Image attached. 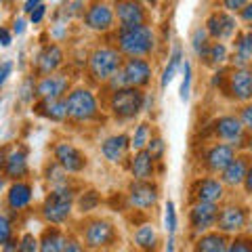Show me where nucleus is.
Listing matches in <instances>:
<instances>
[{
	"label": "nucleus",
	"mask_w": 252,
	"mask_h": 252,
	"mask_svg": "<svg viewBox=\"0 0 252 252\" xmlns=\"http://www.w3.org/2000/svg\"><path fill=\"white\" fill-rule=\"evenodd\" d=\"M118 51L126 57H147L156 46V34L149 23L135 28H118L116 32Z\"/></svg>",
	"instance_id": "obj_1"
},
{
	"label": "nucleus",
	"mask_w": 252,
	"mask_h": 252,
	"mask_svg": "<svg viewBox=\"0 0 252 252\" xmlns=\"http://www.w3.org/2000/svg\"><path fill=\"white\" fill-rule=\"evenodd\" d=\"M145 93L135 86H124V89L112 91L109 94V112L118 120H132L135 116L143 112Z\"/></svg>",
	"instance_id": "obj_2"
},
{
	"label": "nucleus",
	"mask_w": 252,
	"mask_h": 252,
	"mask_svg": "<svg viewBox=\"0 0 252 252\" xmlns=\"http://www.w3.org/2000/svg\"><path fill=\"white\" fill-rule=\"evenodd\" d=\"M122 67V55L112 46H99L89 57V74L94 82L103 84Z\"/></svg>",
	"instance_id": "obj_3"
},
{
	"label": "nucleus",
	"mask_w": 252,
	"mask_h": 252,
	"mask_svg": "<svg viewBox=\"0 0 252 252\" xmlns=\"http://www.w3.org/2000/svg\"><path fill=\"white\" fill-rule=\"evenodd\" d=\"M72 206H74V189L72 187H59L44 198L42 204V217L46 223L53 225H61L65 223L72 215Z\"/></svg>",
	"instance_id": "obj_4"
},
{
	"label": "nucleus",
	"mask_w": 252,
	"mask_h": 252,
	"mask_svg": "<svg viewBox=\"0 0 252 252\" xmlns=\"http://www.w3.org/2000/svg\"><path fill=\"white\" fill-rule=\"evenodd\" d=\"M67 118L74 122H91L99 116L97 97L89 89H74L65 97Z\"/></svg>",
	"instance_id": "obj_5"
},
{
	"label": "nucleus",
	"mask_w": 252,
	"mask_h": 252,
	"mask_svg": "<svg viewBox=\"0 0 252 252\" xmlns=\"http://www.w3.org/2000/svg\"><path fill=\"white\" fill-rule=\"evenodd\" d=\"M53 154H55V162H57L67 175H78V172H82L86 168V164H89V158H86L82 149H78L76 145L67 143V141H61V143L55 145Z\"/></svg>",
	"instance_id": "obj_6"
},
{
	"label": "nucleus",
	"mask_w": 252,
	"mask_h": 252,
	"mask_svg": "<svg viewBox=\"0 0 252 252\" xmlns=\"http://www.w3.org/2000/svg\"><path fill=\"white\" fill-rule=\"evenodd\" d=\"M114 15L120 26L118 28H135L147 23V9L139 0H118L114 2Z\"/></svg>",
	"instance_id": "obj_7"
},
{
	"label": "nucleus",
	"mask_w": 252,
	"mask_h": 252,
	"mask_svg": "<svg viewBox=\"0 0 252 252\" xmlns=\"http://www.w3.org/2000/svg\"><path fill=\"white\" fill-rule=\"evenodd\" d=\"M114 23H116V15H114V6L109 2L97 0L84 11V26L93 32L103 34V32L114 30Z\"/></svg>",
	"instance_id": "obj_8"
},
{
	"label": "nucleus",
	"mask_w": 252,
	"mask_h": 252,
	"mask_svg": "<svg viewBox=\"0 0 252 252\" xmlns=\"http://www.w3.org/2000/svg\"><path fill=\"white\" fill-rule=\"evenodd\" d=\"M204 30L208 32L210 38H215V40H227V38H233L235 34H238V21H235V17L231 13L227 11H212L208 15L206 19V26H204Z\"/></svg>",
	"instance_id": "obj_9"
},
{
	"label": "nucleus",
	"mask_w": 252,
	"mask_h": 252,
	"mask_svg": "<svg viewBox=\"0 0 252 252\" xmlns=\"http://www.w3.org/2000/svg\"><path fill=\"white\" fill-rule=\"evenodd\" d=\"M215 135L220 141H225V143H229L233 147H242L248 141L246 126H244L240 118H235V116H220L215 122Z\"/></svg>",
	"instance_id": "obj_10"
},
{
	"label": "nucleus",
	"mask_w": 252,
	"mask_h": 252,
	"mask_svg": "<svg viewBox=\"0 0 252 252\" xmlns=\"http://www.w3.org/2000/svg\"><path fill=\"white\" fill-rule=\"evenodd\" d=\"M116 240V229L114 225L105 219H93L84 227V244L89 248H103L114 244Z\"/></svg>",
	"instance_id": "obj_11"
},
{
	"label": "nucleus",
	"mask_w": 252,
	"mask_h": 252,
	"mask_svg": "<svg viewBox=\"0 0 252 252\" xmlns=\"http://www.w3.org/2000/svg\"><path fill=\"white\" fill-rule=\"evenodd\" d=\"M122 74L126 86H135V89H143L152 82V65L143 57H128L122 63Z\"/></svg>",
	"instance_id": "obj_12"
},
{
	"label": "nucleus",
	"mask_w": 252,
	"mask_h": 252,
	"mask_svg": "<svg viewBox=\"0 0 252 252\" xmlns=\"http://www.w3.org/2000/svg\"><path fill=\"white\" fill-rule=\"evenodd\" d=\"M227 93L235 101H250L252 99V67H233L227 74Z\"/></svg>",
	"instance_id": "obj_13"
},
{
	"label": "nucleus",
	"mask_w": 252,
	"mask_h": 252,
	"mask_svg": "<svg viewBox=\"0 0 252 252\" xmlns=\"http://www.w3.org/2000/svg\"><path fill=\"white\" fill-rule=\"evenodd\" d=\"M158 198H160V189L152 181H132L128 185V202L130 206H135L139 210H147L156 206Z\"/></svg>",
	"instance_id": "obj_14"
},
{
	"label": "nucleus",
	"mask_w": 252,
	"mask_h": 252,
	"mask_svg": "<svg viewBox=\"0 0 252 252\" xmlns=\"http://www.w3.org/2000/svg\"><path fill=\"white\" fill-rule=\"evenodd\" d=\"M248 223V210L244 206H238V204H229V206L220 208L219 217H217V225L220 233H238L242 231Z\"/></svg>",
	"instance_id": "obj_15"
},
{
	"label": "nucleus",
	"mask_w": 252,
	"mask_h": 252,
	"mask_svg": "<svg viewBox=\"0 0 252 252\" xmlns=\"http://www.w3.org/2000/svg\"><path fill=\"white\" fill-rule=\"evenodd\" d=\"M219 206L208 202H195L191 210H189V225L195 233H206L208 229L217 225Z\"/></svg>",
	"instance_id": "obj_16"
},
{
	"label": "nucleus",
	"mask_w": 252,
	"mask_h": 252,
	"mask_svg": "<svg viewBox=\"0 0 252 252\" xmlns=\"http://www.w3.org/2000/svg\"><path fill=\"white\" fill-rule=\"evenodd\" d=\"M67 89H69V78L55 72L49 76H42L36 82V97L38 99H61V97H65Z\"/></svg>",
	"instance_id": "obj_17"
},
{
	"label": "nucleus",
	"mask_w": 252,
	"mask_h": 252,
	"mask_svg": "<svg viewBox=\"0 0 252 252\" xmlns=\"http://www.w3.org/2000/svg\"><path fill=\"white\" fill-rule=\"evenodd\" d=\"M238 156L235 154V147L229 145V143H215L206 149V154H204V164H206V168L210 172H223L227 166L231 164V160Z\"/></svg>",
	"instance_id": "obj_18"
},
{
	"label": "nucleus",
	"mask_w": 252,
	"mask_h": 252,
	"mask_svg": "<svg viewBox=\"0 0 252 252\" xmlns=\"http://www.w3.org/2000/svg\"><path fill=\"white\" fill-rule=\"evenodd\" d=\"M225 195V185L220 183L219 179L215 177H206L195 181L193 185V198L195 202H208V204H217L223 200Z\"/></svg>",
	"instance_id": "obj_19"
},
{
	"label": "nucleus",
	"mask_w": 252,
	"mask_h": 252,
	"mask_svg": "<svg viewBox=\"0 0 252 252\" xmlns=\"http://www.w3.org/2000/svg\"><path fill=\"white\" fill-rule=\"evenodd\" d=\"M63 63V51L59 44H46L42 46V51L36 57V69L40 76H49L55 74Z\"/></svg>",
	"instance_id": "obj_20"
},
{
	"label": "nucleus",
	"mask_w": 252,
	"mask_h": 252,
	"mask_svg": "<svg viewBox=\"0 0 252 252\" xmlns=\"http://www.w3.org/2000/svg\"><path fill=\"white\" fill-rule=\"evenodd\" d=\"M128 149H130V139L126 135H112L101 143V154L112 164H120L126 158V154H128Z\"/></svg>",
	"instance_id": "obj_21"
},
{
	"label": "nucleus",
	"mask_w": 252,
	"mask_h": 252,
	"mask_svg": "<svg viewBox=\"0 0 252 252\" xmlns=\"http://www.w3.org/2000/svg\"><path fill=\"white\" fill-rule=\"evenodd\" d=\"M248 166H250L248 156H235L229 166L220 172V183L227 185V187H238V185H242L244 179H246Z\"/></svg>",
	"instance_id": "obj_22"
},
{
	"label": "nucleus",
	"mask_w": 252,
	"mask_h": 252,
	"mask_svg": "<svg viewBox=\"0 0 252 252\" xmlns=\"http://www.w3.org/2000/svg\"><path fill=\"white\" fill-rule=\"evenodd\" d=\"M34 112L38 116L46 118V120H53V122L67 120V103H65V97H61V99H40L34 105Z\"/></svg>",
	"instance_id": "obj_23"
},
{
	"label": "nucleus",
	"mask_w": 252,
	"mask_h": 252,
	"mask_svg": "<svg viewBox=\"0 0 252 252\" xmlns=\"http://www.w3.org/2000/svg\"><path fill=\"white\" fill-rule=\"evenodd\" d=\"M32 198H34V189H32V185L26 183V181H17V183H13L9 187V191H6V204H9L11 210L28 208Z\"/></svg>",
	"instance_id": "obj_24"
},
{
	"label": "nucleus",
	"mask_w": 252,
	"mask_h": 252,
	"mask_svg": "<svg viewBox=\"0 0 252 252\" xmlns=\"http://www.w3.org/2000/svg\"><path fill=\"white\" fill-rule=\"evenodd\" d=\"M28 154L26 149H13L11 154H6V162H4V175L9 179L21 181L28 175Z\"/></svg>",
	"instance_id": "obj_25"
},
{
	"label": "nucleus",
	"mask_w": 252,
	"mask_h": 252,
	"mask_svg": "<svg viewBox=\"0 0 252 252\" xmlns=\"http://www.w3.org/2000/svg\"><path fill=\"white\" fill-rule=\"evenodd\" d=\"M250 61H252V30L235 34V42H233L235 67H246Z\"/></svg>",
	"instance_id": "obj_26"
},
{
	"label": "nucleus",
	"mask_w": 252,
	"mask_h": 252,
	"mask_svg": "<svg viewBox=\"0 0 252 252\" xmlns=\"http://www.w3.org/2000/svg\"><path fill=\"white\" fill-rule=\"evenodd\" d=\"M154 170H156V160L145 152V149L137 152L135 158L130 160V172L137 181H149L154 177Z\"/></svg>",
	"instance_id": "obj_27"
},
{
	"label": "nucleus",
	"mask_w": 252,
	"mask_h": 252,
	"mask_svg": "<svg viewBox=\"0 0 252 252\" xmlns=\"http://www.w3.org/2000/svg\"><path fill=\"white\" fill-rule=\"evenodd\" d=\"M229 242H227L225 233H204L200 240L195 242V252H227Z\"/></svg>",
	"instance_id": "obj_28"
},
{
	"label": "nucleus",
	"mask_w": 252,
	"mask_h": 252,
	"mask_svg": "<svg viewBox=\"0 0 252 252\" xmlns=\"http://www.w3.org/2000/svg\"><path fill=\"white\" fill-rule=\"evenodd\" d=\"M65 242H67L65 235H63L57 227H51V229H46L42 233L40 242H38V250L40 252H63Z\"/></svg>",
	"instance_id": "obj_29"
},
{
	"label": "nucleus",
	"mask_w": 252,
	"mask_h": 252,
	"mask_svg": "<svg viewBox=\"0 0 252 252\" xmlns=\"http://www.w3.org/2000/svg\"><path fill=\"white\" fill-rule=\"evenodd\" d=\"M183 65V49H181V44H175V49H172L170 57H168V63L166 67H164V74H162V80H160V86L162 89H166V86L172 82V78L177 76L179 67Z\"/></svg>",
	"instance_id": "obj_30"
},
{
	"label": "nucleus",
	"mask_w": 252,
	"mask_h": 252,
	"mask_svg": "<svg viewBox=\"0 0 252 252\" xmlns=\"http://www.w3.org/2000/svg\"><path fill=\"white\" fill-rule=\"evenodd\" d=\"M204 63H208L210 67H219L227 61V46L223 42H210V46L206 49V53L202 55Z\"/></svg>",
	"instance_id": "obj_31"
},
{
	"label": "nucleus",
	"mask_w": 252,
	"mask_h": 252,
	"mask_svg": "<svg viewBox=\"0 0 252 252\" xmlns=\"http://www.w3.org/2000/svg\"><path fill=\"white\" fill-rule=\"evenodd\" d=\"M135 242L141 250H154L156 248V242H158V235L156 229L152 225H141L137 233H135Z\"/></svg>",
	"instance_id": "obj_32"
},
{
	"label": "nucleus",
	"mask_w": 252,
	"mask_h": 252,
	"mask_svg": "<svg viewBox=\"0 0 252 252\" xmlns=\"http://www.w3.org/2000/svg\"><path fill=\"white\" fill-rule=\"evenodd\" d=\"M46 181L51 183L53 189H59V187H67L69 185L67 172L63 170L57 162H51L49 166H46Z\"/></svg>",
	"instance_id": "obj_33"
},
{
	"label": "nucleus",
	"mask_w": 252,
	"mask_h": 252,
	"mask_svg": "<svg viewBox=\"0 0 252 252\" xmlns=\"http://www.w3.org/2000/svg\"><path fill=\"white\" fill-rule=\"evenodd\" d=\"M149 139H152V126H149L147 122H141L135 128V132H132V137H130V147L135 149V152H141V149L147 147Z\"/></svg>",
	"instance_id": "obj_34"
},
{
	"label": "nucleus",
	"mask_w": 252,
	"mask_h": 252,
	"mask_svg": "<svg viewBox=\"0 0 252 252\" xmlns=\"http://www.w3.org/2000/svg\"><path fill=\"white\" fill-rule=\"evenodd\" d=\"M208 46H210V36H208V32L204 30V26L198 28V30H193V34H191V49H193V53L202 59V55L206 53Z\"/></svg>",
	"instance_id": "obj_35"
},
{
	"label": "nucleus",
	"mask_w": 252,
	"mask_h": 252,
	"mask_svg": "<svg viewBox=\"0 0 252 252\" xmlns=\"http://www.w3.org/2000/svg\"><path fill=\"white\" fill-rule=\"evenodd\" d=\"M183 80H181V89H179V97L181 101L189 99V93H191V63L183 61Z\"/></svg>",
	"instance_id": "obj_36"
},
{
	"label": "nucleus",
	"mask_w": 252,
	"mask_h": 252,
	"mask_svg": "<svg viewBox=\"0 0 252 252\" xmlns=\"http://www.w3.org/2000/svg\"><path fill=\"white\" fill-rule=\"evenodd\" d=\"M145 152L158 162V160H162V158H164V152H166V143H164L162 137H152V139H149V143H147V147H145Z\"/></svg>",
	"instance_id": "obj_37"
},
{
	"label": "nucleus",
	"mask_w": 252,
	"mask_h": 252,
	"mask_svg": "<svg viewBox=\"0 0 252 252\" xmlns=\"http://www.w3.org/2000/svg\"><path fill=\"white\" fill-rule=\"evenodd\" d=\"M99 202H101L99 193L91 189V191H86V193L80 195V200H78V206H80L82 212H91V210H94V208L99 206Z\"/></svg>",
	"instance_id": "obj_38"
},
{
	"label": "nucleus",
	"mask_w": 252,
	"mask_h": 252,
	"mask_svg": "<svg viewBox=\"0 0 252 252\" xmlns=\"http://www.w3.org/2000/svg\"><path fill=\"white\" fill-rule=\"evenodd\" d=\"M164 220H166L168 233L175 235V231H177V210H175V204L172 202H166V217H164Z\"/></svg>",
	"instance_id": "obj_39"
},
{
	"label": "nucleus",
	"mask_w": 252,
	"mask_h": 252,
	"mask_svg": "<svg viewBox=\"0 0 252 252\" xmlns=\"http://www.w3.org/2000/svg\"><path fill=\"white\" fill-rule=\"evenodd\" d=\"M19 252H38V240L32 233H26L19 240Z\"/></svg>",
	"instance_id": "obj_40"
},
{
	"label": "nucleus",
	"mask_w": 252,
	"mask_h": 252,
	"mask_svg": "<svg viewBox=\"0 0 252 252\" xmlns=\"http://www.w3.org/2000/svg\"><path fill=\"white\" fill-rule=\"evenodd\" d=\"M248 2L250 0H220V6H223V11H227V13H240Z\"/></svg>",
	"instance_id": "obj_41"
},
{
	"label": "nucleus",
	"mask_w": 252,
	"mask_h": 252,
	"mask_svg": "<svg viewBox=\"0 0 252 252\" xmlns=\"http://www.w3.org/2000/svg\"><path fill=\"white\" fill-rule=\"evenodd\" d=\"M11 233H13V227H11L9 217L0 215V246H2V244L11 238Z\"/></svg>",
	"instance_id": "obj_42"
},
{
	"label": "nucleus",
	"mask_w": 252,
	"mask_h": 252,
	"mask_svg": "<svg viewBox=\"0 0 252 252\" xmlns=\"http://www.w3.org/2000/svg\"><path fill=\"white\" fill-rule=\"evenodd\" d=\"M227 252H252V240H246V238L235 240L231 246L227 248Z\"/></svg>",
	"instance_id": "obj_43"
},
{
	"label": "nucleus",
	"mask_w": 252,
	"mask_h": 252,
	"mask_svg": "<svg viewBox=\"0 0 252 252\" xmlns=\"http://www.w3.org/2000/svg\"><path fill=\"white\" fill-rule=\"evenodd\" d=\"M34 94H36V82H34V78H28V80L23 82V86H21V99L30 101Z\"/></svg>",
	"instance_id": "obj_44"
},
{
	"label": "nucleus",
	"mask_w": 252,
	"mask_h": 252,
	"mask_svg": "<svg viewBox=\"0 0 252 252\" xmlns=\"http://www.w3.org/2000/svg\"><path fill=\"white\" fill-rule=\"evenodd\" d=\"M44 15H46V6H44V2H42V4H38L36 9L30 13V23H32V26H38V23L44 19Z\"/></svg>",
	"instance_id": "obj_45"
},
{
	"label": "nucleus",
	"mask_w": 252,
	"mask_h": 252,
	"mask_svg": "<svg viewBox=\"0 0 252 252\" xmlns=\"http://www.w3.org/2000/svg\"><path fill=\"white\" fill-rule=\"evenodd\" d=\"M240 120H242V124L246 126L248 130H252V103L244 105V109L240 112Z\"/></svg>",
	"instance_id": "obj_46"
},
{
	"label": "nucleus",
	"mask_w": 252,
	"mask_h": 252,
	"mask_svg": "<svg viewBox=\"0 0 252 252\" xmlns=\"http://www.w3.org/2000/svg\"><path fill=\"white\" fill-rule=\"evenodd\" d=\"M11 72H13V61H0V86H2L4 82H6V78L11 76Z\"/></svg>",
	"instance_id": "obj_47"
},
{
	"label": "nucleus",
	"mask_w": 252,
	"mask_h": 252,
	"mask_svg": "<svg viewBox=\"0 0 252 252\" xmlns=\"http://www.w3.org/2000/svg\"><path fill=\"white\" fill-rule=\"evenodd\" d=\"M11 42H13V32L9 28L0 26V44H2V46H11Z\"/></svg>",
	"instance_id": "obj_48"
},
{
	"label": "nucleus",
	"mask_w": 252,
	"mask_h": 252,
	"mask_svg": "<svg viewBox=\"0 0 252 252\" xmlns=\"http://www.w3.org/2000/svg\"><path fill=\"white\" fill-rule=\"evenodd\" d=\"M26 28H28V21L23 19V17H17V19L13 21V30H11L13 36H21L23 32H26Z\"/></svg>",
	"instance_id": "obj_49"
},
{
	"label": "nucleus",
	"mask_w": 252,
	"mask_h": 252,
	"mask_svg": "<svg viewBox=\"0 0 252 252\" xmlns=\"http://www.w3.org/2000/svg\"><path fill=\"white\" fill-rule=\"evenodd\" d=\"M63 252H86L84 250V246L78 240H74V238H69L67 242H65V248H63Z\"/></svg>",
	"instance_id": "obj_50"
},
{
	"label": "nucleus",
	"mask_w": 252,
	"mask_h": 252,
	"mask_svg": "<svg viewBox=\"0 0 252 252\" xmlns=\"http://www.w3.org/2000/svg\"><path fill=\"white\" fill-rule=\"evenodd\" d=\"M240 19H242V21H246V23H252V0H250L246 6H244L242 11H240Z\"/></svg>",
	"instance_id": "obj_51"
},
{
	"label": "nucleus",
	"mask_w": 252,
	"mask_h": 252,
	"mask_svg": "<svg viewBox=\"0 0 252 252\" xmlns=\"http://www.w3.org/2000/svg\"><path fill=\"white\" fill-rule=\"evenodd\" d=\"M244 189H246V193L252 195V164L248 166V172H246V179H244Z\"/></svg>",
	"instance_id": "obj_52"
},
{
	"label": "nucleus",
	"mask_w": 252,
	"mask_h": 252,
	"mask_svg": "<svg viewBox=\"0 0 252 252\" xmlns=\"http://www.w3.org/2000/svg\"><path fill=\"white\" fill-rule=\"evenodd\" d=\"M38 4H42V0H26V2H23V13H28V15H30Z\"/></svg>",
	"instance_id": "obj_53"
},
{
	"label": "nucleus",
	"mask_w": 252,
	"mask_h": 252,
	"mask_svg": "<svg viewBox=\"0 0 252 252\" xmlns=\"http://www.w3.org/2000/svg\"><path fill=\"white\" fill-rule=\"evenodd\" d=\"M2 246H4V252H17L19 250V242L17 240H6L4 244H2Z\"/></svg>",
	"instance_id": "obj_54"
},
{
	"label": "nucleus",
	"mask_w": 252,
	"mask_h": 252,
	"mask_svg": "<svg viewBox=\"0 0 252 252\" xmlns=\"http://www.w3.org/2000/svg\"><path fill=\"white\" fill-rule=\"evenodd\" d=\"M4 162H6V152L0 149V170H4Z\"/></svg>",
	"instance_id": "obj_55"
},
{
	"label": "nucleus",
	"mask_w": 252,
	"mask_h": 252,
	"mask_svg": "<svg viewBox=\"0 0 252 252\" xmlns=\"http://www.w3.org/2000/svg\"><path fill=\"white\" fill-rule=\"evenodd\" d=\"M166 252H175V235H170L168 246H166Z\"/></svg>",
	"instance_id": "obj_56"
},
{
	"label": "nucleus",
	"mask_w": 252,
	"mask_h": 252,
	"mask_svg": "<svg viewBox=\"0 0 252 252\" xmlns=\"http://www.w3.org/2000/svg\"><path fill=\"white\" fill-rule=\"evenodd\" d=\"M139 2H152V4H156L158 0H139Z\"/></svg>",
	"instance_id": "obj_57"
},
{
	"label": "nucleus",
	"mask_w": 252,
	"mask_h": 252,
	"mask_svg": "<svg viewBox=\"0 0 252 252\" xmlns=\"http://www.w3.org/2000/svg\"><path fill=\"white\" fill-rule=\"evenodd\" d=\"M0 191H2V181H0Z\"/></svg>",
	"instance_id": "obj_58"
},
{
	"label": "nucleus",
	"mask_w": 252,
	"mask_h": 252,
	"mask_svg": "<svg viewBox=\"0 0 252 252\" xmlns=\"http://www.w3.org/2000/svg\"><path fill=\"white\" fill-rule=\"evenodd\" d=\"M2 2H4V0H0V4H2Z\"/></svg>",
	"instance_id": "obj_59"
},
{
	"label": "nucleus",
	"mask_w": 252,
	"mask_h": 252,
	"mask_svg": "<svg viewBox=\"0 0 252 252\" xmlns=\"http://www.w3.org/2000/svg\"><path fill=\"white\" fill-rule=\"evenodd\" d=\"M9 2H13V0H9Z\"/></svg>",
	"instance_id": "obj_60"
},
{
	"label": "nucleus",
	"mask_w": 252,
	"mask_h": 252,
	"mask_svg": "<svg viewBox=\"0 0 252 252\" xmlns=\"http://www.w3.org/2000/svg\"><path fill=\"white\" fill-rule=\"evenodd\" d=\"M114 2H118V0H114Z\"/></svg>",
	"instance_id": "obj_61"
},
{
	"label": "nucleus",
	"mask_w": 252,
	"mask_h": 252,
	"mask_svg": "<svg viewBox=\"0 0 252 252\" xmlns=\"http://www.w3.org/2000/svg\"><path fill=\"white\" fill-rule=\"evenodd\" d=\"M250 30H252V26H250Z\"/></svg>",
	"instance_id": "obj_62"
}]
</instances>
